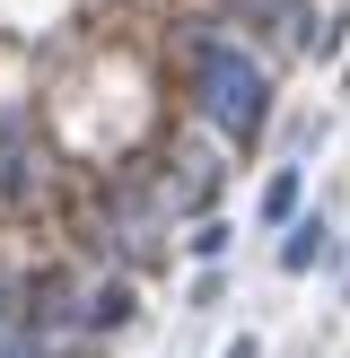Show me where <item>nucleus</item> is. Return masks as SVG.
<instances>
[{"mask_svg":"<svg viewBox=\"0 0 350 358\" xmlns=\"http://www.w3.org/2000/svg\"><path fill=\"white\" fill-rule=\"evenodd\" d=\"M192 96H202V114L219 122L227 140H254L262 122H272V70H262L237 35H210V44L192 52Z\"/></svg>","mask_w":350,"mask_h":358,"instance_id":"1","label":"nucleus"},{"mask_svg":"<svg viewBox=\"0 0 350 358\" xmlns=\"http://www.w3.org/2000/svg\"><path fill=\"white\" fill-rule=\"evenodd\" d=\"M70 297H79V324H88V332H122V324H132V280L70 271Z\"/></svg>","mask_w":350,"mask_h":358,"instance_id":"2","label":"nucleus"},{"mask_svg":"<svg viewBox=\"0 0 350 358\" xmlns=\"http://www.w3.org/2000/svg\"><path fill=\"white\" fill-rule=\"evenodd\" d=\"M0 358H52L44 341H35V324H27V306H18L9 289H0Z\"/></svg>","mask_w":350,"mask_h":358,"instance_id":"3","label":"nucleus"},{"mask_svg":"<svg viewBox=\"0 0 350 358\" xmlns=\"http://www.w3.org/2000/svg\"><path fill=\"white\" fill-rule=\"evenodd\" d=\"M298 201H307V166H280L272 184H262V219L289 227V219H298Z\"/></svg>","mask_w":350,"mask_h":358,"instance_id":"4","label":"nucleus"},{"mask_svg":"<svg viewBox=\"0 0 350 358\" xmlns=\"http://www.w3.org/2000/svg\"><path fill=\"white\" fill-rule=\"evenodd\" d=\"M307 262H332L324 219H289V245H280V271H307Z\"/></svg>","mask_w":350,"mask_h":358,"instance_id":"5","label":"nucleus"},{"mask_svg":"<svg viewBox=\"0 0 350 358\" xmlns=\"http://www.w3.org/2000/svg\"><path fill=\"white\" fill-rule=\"evenodd\" d=\"M219 254H227V227L202 219V227H192V262H219Z\"/></svg>","mask_w":350,"mask_h":358,"instance_id":"6","label":"nucleus"},{"mask_svg":"<svg viewBox=\"0 0 350 358\" xmlns=\"http://www.w3.org/2000/svg\"><path fill=\"white\" fill-rule=\"evenodd\" d=\"M227 358H262V341H254V332H237V341H227Z\"/></svg>","mask_w":350,"mask_h":358,"instance_id":"7","label":"nucleus"}]
</instances>
